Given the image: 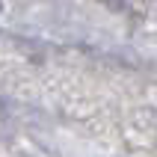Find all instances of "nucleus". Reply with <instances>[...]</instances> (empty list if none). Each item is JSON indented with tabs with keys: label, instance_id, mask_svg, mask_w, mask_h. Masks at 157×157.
<instances>
[{
	"label": "nucleus",
	"instance_id": "f257e3e1",
	"mask_svg": "<svg viewBox=\"0 0 157 157\" xmlns=\"http://www.w3.org/2000/svg\"><path fill=\"white\" fill-rule=\"evenodd\" d=\"M0 6H3V3H0Z\"/></svg>",
	"mask_w": 157,
	"mask_h": 157
}]
</instances>
